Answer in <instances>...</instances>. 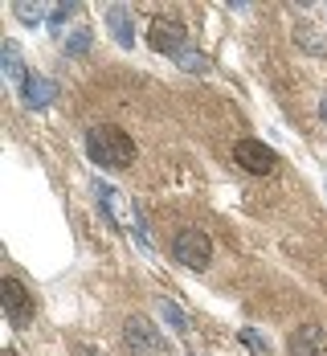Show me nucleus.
I'll list each match as a JSON object with an SVG mask.
<instances>
[{"instance_id":"1","label":"nucleus","mask_w":327,"mask_h":356,"mask_svg":"<svg viewBox=\"0 0 327 356\" xmlns=\"http://www.w3.org/2000/svg\"><path fill=\"white\" fill-rule=\"evenodd\" d=\"M86 156L99 168H127L135 160V140L115 123H99L86 131Z\"/></svg>"},{"instance_id":"2","label":"nucleus","mask_w":327,"mask_h":356,"mask_svg":"<svg viewBox=\"0 0 327 356\" xmlns=\"http://www.w3.org/2000/svg\"><path fill=\"white\" fill-rule=\"evenodd\" d=\"M172 258L188 270H205L213 262V238L205 229H181L172 238Z\"/></svg>"},{"instance_id":"3","label":"nucleus","mask_w":327,"mask_h":356,"mask_svg":"<svg viewBox=\"0 0 327 356\" xmlns=\"http://www.w3.org/2000/svg\"><path fill=\"white\" fill-rule=\"evenodd\" d=\"M123 340L135 356H168V340L160 336V327L147 320V316H131L123 323Z\"/></svg>"},{"instance_id":"4","label":"nucleus","mask_w":327,"mask_h":356,"mask_svg":"<svg viewBox=\"0 0 327 356\" xmlns=\"http://www.w3.org/2000/svg\"><path fill=\"white\" fill-rule=\"evenodd\" d=\"M233 160H237L242 172H254V177H266V172L278 168V152H274L270 143H262V140H237Z\"/></svg>"},{"instance_id":"5","label":"nucleus","mask_w":327,"mask_h":356,"mask_svg":"<svg viewBox=\"0 0 327 356\" xmlns=\"http://www.w3.org/2000/svg\"><path fill=\"white\" fill-rule=\"evenodd\" d=\"M147 41H151L156 54H164V58H181L184 49H188V45H184V41H188V29H184L176 17H156Z\"/></svg>"},{"instance_id":"6","label":"nucleus","mask_w":327,"mask_h":356,"mask_svg":"<svg viewBox=\"0 0 327 356\" xmlns=\"http://www.w3.org/2000/svg\"><path fill=\"white\" fill-rule=\"evenodd\" d=\"M0 299H4V316H8L12 327H25V323L33 320V295L25 291L21 279L4 275V283H0Z\"/></svg>"},{"instance_id":"7","label":"nucleus","mask_w":327,"mask_h":356,"mask_svg":"<svg viewBox=\"0 0 327 356\" xmlns=\"http://www.w3.org/2000/svg\"><path fill=\"white\" fill-rule=\"evenodd\" d=\"M287 353L291 356H324L327 353V332L319 323H303L287 336Z\"/></svg>"},{"instance_id":"8","label":"nucleus","mask_w":327,"mask_h":356,"mask_svg":"<svg viewBox=\"0 0 327 356\" xmlns=\"http://www.w3.org/2000/svg\"><path fill=\"white\" fill-rule=\"evenodd\" d=\"M53 99H58V86H53L49 78H41V74H29V78H25V86H21V103H25L29 111H45Z\"/></svg>"},{"instance_id":"9","label":"nucleus","mask_w":327,"mask_h":356,"mask_svg":"<svg viewBox=\"0 0 327 356\" xmlns=\"http://www.w3.org/2000/svg\"><path fill=\"white\" fill-rule=\"evenodd\" d=\"M107 29L123 49L135 45V21H131V8H127V4H110L107 8Z\"/></svg>"},{"instance_id":"10","label":"nucleus","mask_w":327,"mask_h":356,"mask_svg":"<svg viewBox=\"0 0 327 356\" xmlns=\"http://www.w3.org/2000/svg\"><path fill=\"white\" fill-rule=\"evenodd\" d=\"M94 193H99V201H103L107 217L115 221V225H119V229H131V225H135L131 217H123V205H127V201H123V197H119V193H115L110 184H94Z\"/></svg>"},{"instance_id":"11","label":"nucleus","mask_w":327,"mask_h":356,"mask_svg":"<svg viewBox=\"0 0 327 356\" xmlns=\"http://www.w3.org/2000/svg\"><path fill=\"white\" fill-rule=\"evenodd\" d=\"M0 62H4V78L21 90L25 86V78H29V70H25V62H21V49H17V41H4V49H0Z\"/></svg>"},{"instance_id":"12","label":"nucleus","mask_w":327,"mask_h":356,"mask_svg":"<svg viewBox=\"0 0 327 356\" xmlns=\"http://www.w3.org/2000/svg\"><path fill=\"white\" fill-rule=\"evenodd\" d=\"M294 41H299V49H307V54H327L324 33H319L315 25H307V21H299V25H294Z\"/></svg>"},{"instance_id":"13","label":"nucleus","mask_w":327,"mask_h":356,"mask_svg":"<svg viewBox=\"0 0 327 356\" xmlns=\"http://www.w3.org/2000/svg\"><path fill=\"white\" fill-rule=\"evenodd\" d=\"M237 340H242V344H246L254 356H270V340H266L258 327H242V332H237Z\"/></svg>"},{"instance_id":"14","label":"nucleus","mask_w":327,"mask_h":356,"mask_svg":"<svg viewBox=\"0 0 327 356\" xmlns=\"http://www.w3.org/2000/svg\"><path fill=\"white\" fill-rule=\"evenodd\" d=\"M160 312H164V323H168L172 332H188V320H184V312L172 299H160Z\"/></svg>"},{"instance_id":"15","label":"nucleus","mask_w":327,"mask_h":356,"mask_svg":"<svg viewBox=\"0 0 327 356\" xmlns=\"http://www.w3.org/2000/svg\"><path fill=\"white\" fill-rule=\"evenodd\" d=\"M12 13H17V21H25V25H41V4H25V0H17Z\"/></svg>"},{"instance_id":"16","label":"nucleus","mask_w":327,"mask_h":356,"mask_svg":"<svg viewBox=\"0 0 327 356\" xmlns=\"http://www.w3.org/2000/svg\"><path fill=\"white\" fill-rule=\"evenodd\" d=\"M86 49H90V29H78V33H70V41H66V54L82 58Z\"/></svg>"},{"instance_id":"17","label":"nucleus","mask_w":327,"mask_h":356,"mask_svg":"<svg viewBox=\"0 0 327 356\" xmlns=\"http://www.w3.org/2000/svg\"><path fill=\"white\" fill-rule=\"evenodd\" d=\"M176 62H181V66H184L188 74H205V70H209V62H205L201 54H192V49H184V54L176 58Z\"/></svg>"},{"instance_id":"18","label":"nucleus","mask_w":327,"mask_h":356,"mask_svg":"<svg viewBox=\"0 0 327 356\" xmlns=\"http://www.w3.org/2000/svg\"><path fill=\"white\" fill-rule=\"evenodd\" d=\"M74 8H78V4H74V0H66V4H53V17H49V25H53V33H58V29H62V21H66V17H70Z\"/></svg>"},{"instance_id":"19","label":"nucleus","mask_w":327,"mask_h":356,"mask_svg":"<svg viewBox=\"0 0 327 356\" xmlns=\"http://www.w3.org/2000/svg\"><path fill=\"white\" fill-rule=\"evenodd\" d=\"M324 119H327V99H324Z\"/></svg>"},{"instance_id":"20","label":"nucleus","mask_w":327,"mask_h":356,"mask_svg":"<svg viewBox=\"0 0 327 356\" xmlns=\"http://www.w3.org/2000/svg\"><path fill=\"white\" fill-rule=\"evenodd\" d=\"M192 356H196V353H192Z\"/></svg>"}]
</instances>
